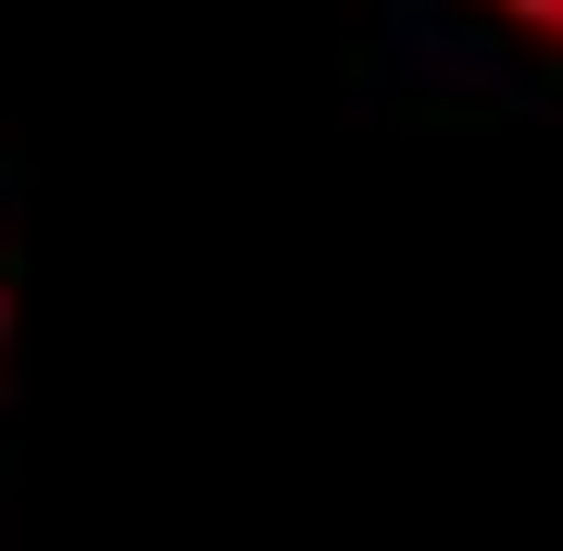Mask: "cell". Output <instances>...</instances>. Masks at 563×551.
Wrapping results in <instances>:
<instances>
[{"instance_id": "obj_1", "label": "cell", "mask_w": 563, "mask_h": 551, "mask_svg": "<svg viewBox=\"0 0 563 551\" xmlns=\"http://www.w3.org/2000/svg\"><path fill=\"white\" fill-rule=\"evenodd\" d=\"M476 13H488V25H514L526 51H551V63H563V0H476Z\"/></svg>"}, {"instance_id": "obj_2", "label": "cell", "mask_w": 563, "mask_h": 551, "mask_svg": "<svg viewBox=\"0 0 563 551\" xmlns=\"http://www.w3.org/2000/svg\"><path fill=\"white\" fill-rule=\"evenodd\" d=\"M0 364H13V288H0Z\"/></svg>"}]
</instances>
